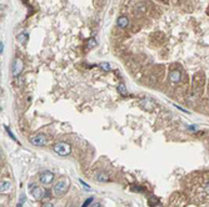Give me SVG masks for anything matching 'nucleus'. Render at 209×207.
I'll return each mask as SVG.
<instances>
[{
	"mask_svg": "<svg viewBox=\"0 0 209 207\" xmlns=\"http://www.w3.org/2000/svg\"><path fill=\"white\" fill-rule=\"evenodd\" d=\"M69 187H70V181H69V179L68 177H61L54 185V195L57 196V197H60V196L65 195L68 192Z\"/></svg>",
	"mask_w": 209,
	"mask_h": 207,
	"instance_id": "obj_1",
	"label": "nucleus"
},
{
	"mask_svg": "<svg viewBox=\"0 0 209 207\" xmlns=\"http://www.w3.org/2000/svg\"><path fill=\"white\" fill-rule=\"evenodd\" d=\"M94 177H95V180L97 181H99V182H108L109 181V177H108V175L105 173V172H97L95 173V176H94Z\"/></svg>",
	"mask_w": 209,
	"mask_h": 207,
	"instance_id": "obj_9",
	"label": "nucleus"
},
{
	"mask_svg": "<svg viewBox=\"0 0 209 207\" xmlns=\"http://www.w3.org/2000/svg\"><path fill=\"white\" fill-rule=\"evenodd\" d=\"M54 151L60 155V156H68V155L71 152V146L68 142H57L53 146Z\"/></svg>",
	"mask_w": 209,
	"mask_h": 207,
	"instance_id": "obj_2",
	"label": "nucleus"
},
{
	"mask_svg": "<svg viewBox=\"0 0 209 207\" xmlns=\"http://www.w3.org/2000/svg\"><path fill=\"white\" fill-rule=\"evenodd\" d=\"M203 191H204V193H205L207 196H209V182H205V183L203 185Z\"/></svg>",
	"mask_w": 209,
	"mask_h": 207,
	"instance_id": "obj_14",
	"label": "nucleus"
},
{
	"mask_svg": "<svg viewBox=\"0 0 209 207\" xmlns=\"http://www.w3.org/2000/svg\"><path fill=\"white\" fill-rule=\"evenodd\" d=\"M99 66H100V69H103L104 71H110V70H111V67H110V65H109L108 63H101V64H99Z\"/></svg>",
	"mask_w": 209,
	"mask_h": 207,
	"instance_id": "obj_12",
	"label": "nucleus"
},
{
	"mask_svg": "<svg viewBox=\"0 0 209 207\" xmlns=\"http://www.w3.org/2000/svg\"><path fill=\"white\" fill-rule=\"evenodd\" d=\"M118 91L120 92V94H124V95L127 94V89H125V86H124L123 84H120V85L118 86Z\"/></svg>",
	"mask_w": 209,
	"mask_h": 207,
	"instance_id": "obj_13",
	"label": "nucleus"
},
{
	"mask_svg": "<svg viewBox=\"0 0 209 207\" xmlns=\"http://www.w3.org/2000/svg\"><path fill=\"white\" fill-rule=\"evenodd\" d=\"M3 51H4V44L2 41V43H0V54H3Z\"/></svg>",
	"mask_w": 209,
	"mask_h": 207,
	"instance_id": "obj_18",
	"label": "nucleus"
},
{
	"mask_svg": "<svg viewBox=\"0 0 209 207\" xmlns=\"http://www.w3.org/2000/svg\"><path fill=\"white\" fill-rule=\"evenodd\" d=\"M39 180L43 185H50L54 180V173L50 171H44L43 173H40Z\"/></svg>",
	"mask_w": 209,
	"mask_h": 207,
	"instance_id": "obj_5",
	"label": "nucleus"
},
{
	"mask_svg": "<svg viewBox=\"0 0 209 207\" xmlns=\"http://www.w3.org/2000/svg\"><path fill=\"white\" fill-rule=\"evenodd\" d=\"M31 196L35 199V200H40V199H43L44 197V193H45V191L41 189V187H39V186H35V187H33L31 189Z\"/></svg>",
	"mask_w": 209,
	"mask_h": 207,
	"instance_id": "obj_6",
	"label": "nucleus"
},
{
	"mask_svg": "<svg viewBox=\"0 0 209 207\" xmlns=\"http://www.w3.org/2000/svg\"><path fill=\"white\" fill-rule=\"evenodd\" d=\"M5 130H6V132L9 133V136H10V137H12V139H13L14 141H16V142H18V140H16V137H15V136L13 135V132H12V131H10V130H9V127H6V126H5Z\"/></svg>",
	"mask_w": 209,
	"mask_h": 207,
	"instance_id": "obj_16",
	"label": "nucleus"
},
{
	"mask_svg": "<svg viewBox=\"0 0 209 207\" xmlns=\"http://www.w3.org/2000/svg\"><path fill=\"white\" fill-rule=\"evenodd\" d=\"M23 69H24V63H23V60L19 59V58H16V59L14 60V63H13V66H12L13 76H18L20 72L23 71Z\"/></svg>",
	"mask_w": 209,
	"mask_h": 207,
	"instance_id": "obj_4",
	"label": "nucleus"
},
{
	"mask_svg": "<svg viewBox=\"0 0 209 207\" xmlns=\"http://www.w3.org/2000/svg\"><path fill=\"white\" fill-rule=\"evenodd\" d=\"M91 202H93V199L90 197V199H88V200H87V201H85L84 203H83V206H81V207H88V206H89V205H90Z\"/></svg>",
	"mask_w": 209,
	"mask_h": 207,
	"instance_id": "obj_17",
	"label": "nucleus"
},
{
	"mask_svg": "<svg viewBox=\"0 0 209 207\" xmlns=\"http://www.w3.org/2000/svg\"><path fill=\"white\" fill-rule=\"evenodd\" d=\"M91 207H100V203L99 202H95V203H93Z\"/></svg>",
	"mask_w": 209,
	"mask_h": 207,
	"instance_id": "obj_20",
	"label": "nucleus"
},
{
	"mask_svg": "<svg viewBox=\"0 0 209 207\" xmlns=\"http://www.w3.org/2000/svg\"><path fill=\"white\" fill-rule=\"evenodd\" d=\"M18 41L20 44H25L26 41H28V34L24 31V33H20V34H18Z\"/></svg>",
	"mask_w": 209,
	"mask_h": 207,
	"instance_id": "obj_11",
	"label": "nucleus"
},
{
	"mask_svg": "<svg viewBox=\"0 0 209 207\" xmlns=\"http://www.w3.org/2000/svg\"><path fill=\"white\" fill-rule=\"evenodd\" d=\"M43 207H54V206H53V203H45Z\"/></svg>",
	"mask_w": 209,
	"mask_h": 207,
	"instance_id": "obj_21",
	"label": "nucleus"
},
{
	"mask_svg": "<svg viewBox=\"0 0 209 207\" xmlns=\"http://www.w3.org/2000/svg\"><path fill=\"white\" fill-rule=\"evenodd\" d=\"M169 80L173 82V84H176V82L180 81V72L179 71H172L169 74Z\"/></svg>",
	"mask_w": 209,
	"mask_h": 207,
	"instance_id": "obj_10",
	"label": "nucleus"
},
{
	"mask_svg": "<svg viewBox=\"0 0 209 207\" xmlns=\"http://www.w3.org/2000/svg\"><path fill=\"white\" fill-rule=\"evenodd\" d=\"M128 24H129V19H128L127 16H125V15L119 16V18H118V20H117V25H118L119 28H122V29L127 28V26H128Z\"/></svg>",
	"mask_w": 209,
	"mask_h": 207,
	"instance_id": "obj_7",
	"label": "nucleus"
},
{
	"mask_svg": "<svg viewBox=\"0 0 209 207\" xmlns=\"http://www.w3.org/2000/svg\"><path fill=\"white\" fill-rule=\"evenodd\" d=\"M46 141H48V139L44 133H36V135L30 137V142L33 143L34 146H44V145H46Z\"/></svg>",
	"mask_w": 209,
	"mask_h": 207,
	"instance_id": "obj_3",
	"label": "nucleus"
},
{
	"mask_svg": "<svg viewBox=\"0 0 209 207\" xmlns=\"http://www.w3.org/2000/svg\"><path fill=\"white\" fill-rule=\"evenodd\" d=\"M10 189H12V182L8 180H3L2 185H0V191H2V193H6L8 191H10Z\"/></svg>",
	"mask_w": 209,
	"mask_h": 207,
	"instance_id": "obj_8",
	"label": "nucleus"
},
{
	"mask_svg": "<svg viewBox=\"0 0 209 207\" xmlns=\"http://www.w3.org/2000/svg\"><path fill=\"white\" fill-rule=\"evenodd\" d=\"M95 43H97V41L94 40V39H89V40H88V48H93V46H95Z\"/></svg>",
	"mask_w": 209,
	"mask_h": 207,
	"instance_id": "obj_15",
	"label": "nucleus"
},
{
	"mask_svg": "<svg viewBox=\"0 0 209 207\" xmlns=\"http://www.w3.org/2000/svg\"><path fill=\"white\" fill-rule=\"evenodd\" d=\"M24 200H25V197H22V199H20V202H19V205H18V207H22V205H23V202H24Z\"/></svg>",
	"mask_w": 209,
	"mask_h": 207,
	"instance_id": "obj_19",
	"label": "nucleus"
}]
</instances>
